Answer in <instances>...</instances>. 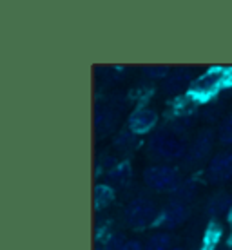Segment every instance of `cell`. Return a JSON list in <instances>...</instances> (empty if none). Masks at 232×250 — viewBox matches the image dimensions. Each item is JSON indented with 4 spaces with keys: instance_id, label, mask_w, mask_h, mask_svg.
<instances>
[{
    "instance_id": "cell-19",
    "label": "cell",
    "mask_w": 232,
    "mask_h": 250,
    "mask_svg": "<svg viewBox=\"0 0 232 250\" xmlns=\"http://www.w3.org/2000/svg\"><path fill=\"white\" fill-rule=\"evenodd\" d=\"M100 165L104 167V169H107V172H111V170L118 165V162H116V158H113V156H102Z\"/></svg>"
},
{
    "instance_id": "cell-5",
    "label": "cell",
    "mask_w": 232,
    "mask_h": 250,
    "mask_svg": "<svg viewBox=\"0 0 232 250\" xmlns=\"http://www.w3.org/2000/svg\"><path fill=\"white\" fill-rule=\"evenodd\" d=\"M207 174L214 183L229 182L232 178V152H218L209 163Z\"/></svg>"
},
{
    "instance_id": "cell-7",
    "label": "cell",
    "mask_w": 232,
    "mask_h": 250,
    "mask_svg": "<svg viewBox=\"0 0 232 250\" xmlns=\"http://www.w3.org/2000/svg\"><path fill=\"white\" fill-rule=\"evenodd\" d=\"M158 122V114L149 109V107H140L136 109L134 113L131 114V118H129V131L134 132L136 136L140 134H145V132H149L156 125Z\"/></svg>"
},
{
    "instance_id": "cell-16",
    "label": "cell",
    "mask_w": 232,
    "mask_h": 250,
    "mask_svg": "<svg viewBox=\"0 0 232 250\" xmlns=\"http://www.w3.org/2000/svg\"><path fill=\"white\" fill-rule=\"evenodd\" d=\"M138 142V138L134 132H131L129 129L127 131H120L116 136H114V147H118L120 150H129L132 149Z\"/></svg>"
},
{
    "instance_id": "cell-11",
    "label": "cell",
    "mask_w": 232,
    "mask_h": 250,
    "mask_svg": "<svg viewBox=\"0 0 232 250\" xmlns=\"http://www.w3.org/2000/svg\"><path fill=\"white\" fill-rule=\"evenodd\" d=\"M231 210H232V196L227 192L214 194L207 203V212L211 216H214V218L223 216V214H231Z\"/></svg>"
},
{
    "instance_id": "cell-9",
    "label": "cell",
    "mask_w": 232,
    "mask_h": 250,
    "mask_svg": "<svg viewBox=\"0 0 232 250\" xmlns=\"http://www.w3.org/2000/svg\"><path fill=\"white\" fill-rule=\"evenodd\" d=\"M190 75L192 73L189 69H176L172 75H169L163 80V91L167 94H178L187 87L190 89V85H192Z\"/></svg>"
},
{
    "instance_id": "cell-6",
    "label": "cell",
    "mask_w": 232,
    "mask_h": 250,
    "mask_svg": "<svg viewBox=\"0 0 232 250\" xmlns=\"http://www.w3.org/2000/svg\"><path fill=\"white\" fill-rule=\"evenodd\" d=\"M214 140H216L214 131H211V129L201 131L200 134L194 138V142L190 144V147L187 149V156H185L187 162L189 163L201 162V160L211 152V149H212V145H214Z\"/></svg>"
},
{
    "instance_id": "cell-22",
    "label": "cell",
    "mask_w": 232,
    "mask_h": 250,
    "mask_svg": "<svg viewBox=\"0 0 232 250\" xmlns=\"http://www.w3.org/2000/svg\"><path fill=\"white\" fill-rule=\"evenodd\" d=\"M170 250H183V249H170Z\"/></svg>"
},
{
    "instance_id": "cell-18",
    "label": "cell",
    "mask_w": 232,
    "mask_h": 250,
    "mask_svg": "<svg viewBox=\"0 0 232 250\" xmlns=\"http://www.w3.org/2000/svg\"><path fill=\"white\" fill-rule=\"evenodd\" d=\"M218 138L223 145L232 144V116H227L220 125V131H218Z\"/></svg>"
},
{
    "instance_id": "cell-2",
    "label": "cell",
    "mask_w": 232,
    "mask_h": 250,
    "mask_svg": "<svg viewBox=\"0 0 232 250\" xmlns=\"http://www.w3.org/2000/svg\"><path fill=\"white\" fill-rule=\"evenodd\" d=\"M124 218L131 229L140 230V229H147V227L154 225L160 219V212L152 201L145 200V198H136L126 207Z\"/></svg>"
},
{
    "instance_id": "cell-1",
    "label": "cell",
    "mask_w": 232,
    "mask_h": 250,
    "mask_svg": "<svg viewBox=\"0 0 232 250\" xmlns=\"http://www.w3.org/2000/svg\"><path fill=\"white\" fill-rule=\"evenodd\" d=\"M147 150L154 160H162V162H172V160H180V158L187 156V147L167 131L154 132L149 138Z\"/></svg>"
},
{
    "instance_id": "cell-8",
    "label": "cell",
    "mask_w": 232,
    "mask_h": 250,
    "mask_svg": "<svg viewBox=\"0 0 232 250\" xmlns=\"http://www.w3.org/2000/svg\"><path fill=\"white\" fill-rule=\"evenodd\" d=\"M187 216H189L187 205H182L178 201H170L169 205L162 210L158 223L162 227H165V229H176V227H180L187 219Z\"/></svg>"
},
{
    "instance_id": "cell-13",
    "label": "cell",
    "mask_w": 232,
    "mask_h": 250,
    "mask_svg": "<svg viewBox=\"0 0 232 250\" xmlns=\"http://www.w3.org/2000/svg\"><path fill=\"white\" fill-rule=\"evenodd\" d=\"M107 174H109L111 183H114V185H124V183H127L131 180L132 169L127 162H122V163H118L111 172H107Z\"/></svg>"
},
{
    "instance_id": "cell-3",
    "label": "cell",
    "mask_w": 232,
    "mask_h": 250,
    "mask_svg": "<svg viewBox=\"0 0 232 250\" xmlns=\"http://www.w3.org/2000/svg\"><path fill=\"white\" fill-rule=\"evenodd\" d=\"M144 182L147 187L154 190H165L174 192L180 185V172L169 165H152L144 170Z\"/></svg>"
},
{
    "instance_id": "cell-12",
    "label": "cell",
    "mask_w": 232,
    "mask_h": 250,
    "mask_svg": "<svg viewBox=\"0 0 232 250\" xmlns=\"http://www.w3.org/2000/svg\"><path fill=\"white\" fill-rule=\"evenodd\" d=\"M114 200V188L109 185H96L94 187V207L100 210L113 203Z\"/></svg>"
},
{
    "instance_id": "cell-15",
    "label": "cell",
    "mask_w": 232,
    "mask_h": 250,
    "mask_svg": "<svg viewBox=\"0 0 232 250\" xmlns=\"http://www.w3.org/2000/svg\"><path fill=\"white\" fill-rule=\"evenodd\" d=\"M145 250H170V236L165 232L152 234L145 245Z\"/></svg>"
},
{
    "instance_id": "cell-21",
    "label": "cell",
    "mask_w": 232,
    "mask_h": 250,
    "mask_svg": "<svg viewBox=\"0 0 232 250\" xmlns=\"http://www.w3.org/2000/svg\"><path fill=\"white\" fill-rule=\"evenodd\" d=\"M232 85V69H225V78H223V87Z\"/></svg>"
},
{
    "instance_id": "cell-17",
    "label": "cell",
    "mask_w": 232,
    "mask_h": 250,
    "mask_svg": "<svg viewBox=\"0 0 232 250\" xmlns=\"http://www.w3.org/2000/svg\"><path fill=\"white\" fill-rule=\"evenodd\" d=\"M144 75L152 80H165L169 76V67L167 65H145Z\"/></svg>"
},
{
    "instance_id": "cell-14",
    "label": "cell",
    "mask_w": 232,
    "mask_h": 250,
    "mask_svg": "<svg viewBox=\"0 0 232 250\" xmlns=\"http://www.w3.org/2000/svg\"><path fill=\"white\" fill-rule=\"evenodd\" d=\"M196 194V185L192 182H185V183H180L176 190L172 192V201H178V203H182V205H187L189 201L194 198Z\"/></svg>"
},
{
    "instance_id": "cell-20",
    "label": "cell",
    "mask_w": 232,
    "mask_h": 250,
    "mask_svg": "<svg viewBox=\"0 0 232 250\" xmlns=\"http://www.w3.org/2000/svg\"><path fill=\"white\" fill-rule=\"evenodd\" d=\"M120 250H144V247H142V243L140 241H134V239H131V241H126V243L122 245V249Z\"/></svg>"
},
{
    "instance_id": "cell-4",
    "label": "cell",
    "mask_w": 232,
    "mask_h": 250,
    "mask_svg": "<svg viewBox=\"0 0 232 250\" xmlns=\"http://www.w3.org/2000/svg\"><path fill=\"white\" fill-rule=\"evenodd\" d=\"M223 78H225V69L212 67L207 73L198 76L192 85H190V96L196 100H205L209 96H212L220 87H223Z\"/></svg>"
},
{
    "instance_id": "cell-10",
    "label": "cell",
    "mask_w": 232,
    "mask_h": 250,
    "mask_svg": "<svg viewBox=\"0 0 232 250\" xmlns=\"http://www.w3.org/2000/svg\"><path fill=\"white\" fill-rule=\"evenodd\" d=\"M118 124V113L111 107H102L96 111L94 116V127L100 136H107L109 132L114 131V127Z\"/></svg>"
}]
</instances>
